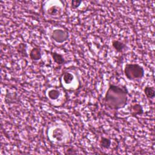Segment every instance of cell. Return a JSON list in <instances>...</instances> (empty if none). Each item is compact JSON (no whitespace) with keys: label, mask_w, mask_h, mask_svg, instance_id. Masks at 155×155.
Here are the masks:
<instances>
[{"label":"cell","mask_w":155,"mask_h":155,"mask_svg":"<svg viewBox=\"0 0 155 155\" xmlns=\"http://www.w3.org/2000/svg\"><path fill=\"white\" fill-rule=\"evenodd\" d=\"M127 100L128 90L125 87L110 84L104 98V103L108 107L119 110L126 105Z\"/></svg>","instance_id":"obj_1"},{"label":"cell","mask_w":155,"mask_h":155,"mask_svg":"<svg viewBox=\"0 0 155 155\" xmlns=\"http://www.w3.org/2000/svg\"><path fill=\"white\" fill-rule=\"evenodd\" d=\"M125 77L129 80H136L144 76V68L138 64H126L124 70Z\"/></svg>","instance_id":"obj_2"},{"label":"cell","mask_w":155,"mask_h":155,"mask_svg":"<svg viewBox=\"0 0 155 155\" xmlns=\"http://www.w3.org/2000/svg\"><path fill=\"white\" fill-rule=\"evenodd\" d=\"M51 38L58 43H63L68 38V33L65 31L61 29L54 30L51 35Z\"/></svg>","instance_id":"obj_3"},{"label":"cell","mask_w":155,"mask_h":155,"mask_svg":"<svg viewBox=\"0 0 155 155\" xmlns=\"http://www.w3.org/2000/svg\"><path fill=\"white\" fill-rule=\"evenodd\" d=\"M41 49L39 47H34L30 53V58L33 61H38L41 58Z\"/></svg>","instance_id":"obj_4"},{"label":"cell","mask_w":155,"mask_h":155,"mask_svg":"<svg viewBox=\"0 0 155 155\" xmlns=\"http://www.w3.org/2000/svg\"><path fill=\"white\" fill-rule=\"evenodd\" d=\"M131 114L133 116H136L137 115H140L143 114V109L142 106L140 104H136L131 107Z\"/></svg>","instance_id":"obj_5"},{"label":"cell","mask_w":155,"mask_h":155,"mask_svg":"<svg viewBox=\"0 0 155 155\" xmlns=\"http://www.w3.org/2000/svg\"><path fill=\"white\" fill-rule=\"evenodd\" d=\"M112 46L118 52H122L126 48V46L122 42L117 40H114L112 41Z\"/></svg>","instance_id":"obj_6"},{"label":"cell","mask_w":155,"mask_h":155,"mask_svg":"<svg viewBox=\"0 0 155 155\" xmlns=\"http://www.w3.org/2000/svg\"><path fill=\"white\" fill-rule=\"evenodd\" d=\"M51 55L53 58V60L56 64L61 65V64H63L64 63V62H65L64 58H63V56L61 55L56 53V52H52L51 53Z\"/></svg>","instance_id":"obj_7"},{"label":"cell","mask_w":155,"mask_h":155,"mask_svg":"<svg viewBox=\"0 0 155 155\" xmlns=\"http://www.w3.org/2000/svg\"><path fill=\"white\" fill-rule=\"evenodd\" d=\"M47 12L49 13V15H52V16L57 15L61 12V8L60 6H53L50 7L48 9Z\"/></svg>","instance_id":"obj_8"},{"label":"cell","mask_w":155,"mask_h":155,"mask_svg":"<svg viewBox=\"0 0 155 155\" xmlns=\"http://www.w3.org/2000/svg\"><path fill=\"white\" fill-rule=\"evenodd\" d=\"M144 92L146 96L148 98H150V99H153L155 96V91L154 88L152 87H146L144 90Z\"/></svg>","instance_id":"obj_9"},{"label":"cell","mask_w":155,"mask_h":155,"mask_svg":"<svg viewBox=\"0 0 155 155\" xmlns=\"http://www.w3.org/2000/svg\"><path fill=\"white\" fill-rule=\"evenodd\" d=\"M17 52L19 54H20L21 56H24V57H27V54L26 52V44L24 43L20 44L17 47Z\"/></svg>","instance_id":"obj_10"},{"label":"cell","mask_w":155,"mask_h":155,"mask_svg":"<svg viewBox=\"0 0 155 155\" xmlns=\"http://www.w3.org/2000/svg\"><path fill=\"white\" fill-rule=\"evenodd\" d=\"M60 95V92L58 90L52 89L48 92V96L50 99L52 100H57Z\"/></svg>","instance_id":"obj_11"},{"label":"cell","mask_w":155,"mask_h":155,"mask_svg":"<svg viewBox=\"0 0 155 155\" xmlns=\"http://www.w3.org/2000/svg\"><path fill=\"white\" fill-rule=\"evenodd\" d=\"M111 140L110 139L107 138L102 137L100 140V146L104 148H108L111 146Z\"/></svg>","instance_id":"obj_12"},{"label":"cell","mask_w":155,"mask_h":155,"mask_svg":"<svg viewBox=\"0 0 155 155\" xmlns=\"http://www.w3.org/2000/svg\"><path fill=\"white\" fill-rule=\"evenodd\" d=\"M63 131L61 129H56L55 130H54L53 133V136L54 138H55L56 139H57L58 140H61L62 138H63Z\"/></svg>","instance_id":"obj_13"},{"label":"cell","mask_w":155,"mask_h":155,"mask_svg":"<svg viewBox=\"0 0 155 155\" xmlns=\"http://www.w3.org/2000/svg\"><path fill=\"white\" fill-rule=\"evenodd\" d=\"M73 79V76L70 73H65L63 76V80L67 84H70Z\"/></svg>","instance_id":"obj_14"},{"label":"cell","mask_w":155,"mask_h":155,"mask_svg":"<svg viewBox=\"0 0 155 155\" xmlns=\"http://www.w3.org/2000/svg\"><path fill=\"white\" fill-rule=\"evenodd\" d=\"M82 1L80 0H73L72 1V7L74 9H77L81 4Z\"/></svg>","instance_id":"obj_15"},{"label":"cell","mask_w":155,"mask_h":155,"mask_svg":"<svg viewBox=\"0 0 155 155\" xmlns=\"http://www.w3.org/2000/svg\"><path fill=\"white\" fill-rule=\"evenodd\" d=\"M77 153L75 151V150H73V148H68V150H67V152L65 153L66 154H76Z\"/></svg>","instance_id":"obj_16"}]
</instances>
